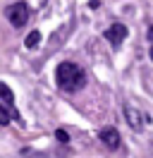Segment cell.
Masks as SVG:
<instances>
[{
    "mask_svg": "<svg viewBox=\"0 0 153 158\" xmlns=\"http://www.w3.org/2000/svg\"><path fill=\"white\" fill-rule=\"evenodd\" d=\"M7 19L12 22V27H24L29 19V5L27 2H14V5H10L7 7Z\"/></svg>",
    "mask_w": 153,
    "mask_h": 158,
    "instance_id": "obj_2",
    "label": "cell"
},
{
    "mask_svg": "<svg viewBox=\"0 0 153 158\" xmlns=\"http://www.w3.org/2000/svg\"><path fill=\"white\" fill-rule=\"evenodd\" d=\"M101 141H103L108 148L115 151V148H120V141H122V139H120V132L115 127H103L101 129Z\"/></svg>",
    "mask_w": 153,
    "mask_h": 158,
    "instance_id": "obj_4",
    "label": "cell"
},
{
    "mask_svg": "<svg viewBox=\"0 0 153 158\" xmlns=\"http://www.w3.org/2000/svg\"><path fill=\"white\" fill-rule=\"evenodd\" d=\"M14 118V115H10V110L0 103V125H10V120Z\"/></svg>",
    "mask_w": 153,
    "mask_h": 158,
    "instance_id": "obj_8",
    "label": "cell"
},
{
    "mask_svg": "<svg viewBox=\"0 0 153 158\" xmlns=\"http://www.w3.org/2000/svg\"><path fill=\"white\" fill-rule=\"evenodd\" d=\"M55 139H57V141H62V144H65V141H69V134H67L65 129H57V132H55Z\"/></svg>",
    "mask_w": 153,
    "mask_h": 158,
    "instance_id": "obj_9",
    "label": "cell"
},
{
    "mask_svg": "<svg viewBox=\"0 0 153 158\" xmlns=\"http://www.w3.org/2000/svg\"><path fill=\"white\" fill-rule=\"evenodd\" d=\"M38 43H41V34H38V31H31V34L27 36V41H24L27 48H36Z\"/></svg>",
    "mask_w": 153,
    "mask_h": 158,
    "instance_id": "obj_7",
    "label": "cell"
},
{
    "mask_svg": "<svg viewBox=\"0 0 153 158\" xmlns=\"http://www.w3.org/2000/svg\"><path fill=\"white\" fill-rule=\"evenodd\" d=\"M151 60H153V43H151Z\"/></svg>",
    "mask_w": 153,
    "mask_h": 158,
    "instance_id": "obj_11",
    "label": "cell"
},
{
    "mask_svg": "<svg viewBox=\"0 0 153 158\" xmlns=\"http://www.w3.org/2000/svg\"><path fill=\"white\" fill-rule=\"evenodd\" d=\"M148 41H151V43H153V27H151V29H148Z\"/></svg>",
    "mask_w": 153,
    "mask_h": 158,
    "instance_id": "obj_10",
    "label": "cell"
},
{
    "mask_svg": "<svg viewBox=\"0 0 153 158\" xmlns=\"http://www.w3.org/2000/svg\"><path fill=\"white\" fill-rule=\"evenodd\" d=\"M0 96H2V101L10 103V106L14 103V94H12V89H10L7 84H0Z\"/></svg>",
    "mask_w": 153,
    "mask_h": 158,
    "instance_id": "obj_6",
    "label": "cell"
},
{
    "mask_svg": "<svg viewBox=\"0 0 153 158\" xmlns=\"http://www.w3.org/2000/svg\"><path fill=\"white\" fill-rule=\"evenodd\" d=\"M55 81L62 91L74 94V91L86 86V72L76 62H60L55 69Z\"/></svg>",
    "mask_w": 153,
    "mask_h": 158,
    "instance_id": "obj_1",
    "label": "cell"
},
{
    "mask_svg": "<svg viewBox=\"0 0 153 158\" xmlns=\"http://www.w3.org/2000/svg\"><path fill=\"white\" fill-rule=\"evenodd\" d=\"M105 39L110 41V46H113V48H120V46H122V41L127 39V27H124V24H113V27H108Z\"/></svg>",
    "mask_w": 153,
    "mask_h": 158,
    "instance_id": "obj_3",
    "label": "cell"
},
{
    "mask_svg": "<svg viewBox=\"0 0 153 158\" xmlns=\"http://www.w3.org/2000/svg\"><path fill=\"white\" fill-rule=\"evenodd\" d=\"M124 118H127V122H129L134 129H139L143 125V115L136 108H132V106H127V108H124Z\"/></svg>",
    "mask_w": 153,
    "mask_h": 158,
    "instance_id": "obj_5",
    "label": "cell"
}]
</instances>
